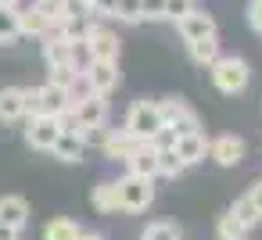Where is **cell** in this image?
I'll list each match as a JSON object with an SVG mask.
<instances>
[{
  "label": "cell",
  "instance_id": "1",
  "mask_svg": "<svg viewBox=\"0 0 262 240\" xmlns=\"http://www.w3.org/2000/svg\"><path fill=\"white\" fill-rule=\"evenodd\" d=\"M208 79L223 97H241L248 90V83H251V65L244 58H237V54H219L208 65Z\"/></svg>",
  "mask_w": 262,
  "mask_h": 240
},
{
  "label": "cell",
  "instance_id": "2",
  "mask_svg": "<svg viewBox=\"0 0 262 240\" xmlns=\"http://www.w3.org/2000/svg\"><path fill=\"white\" fill-rule=\"evenodd\" d=\"M122 129H126L129 136H137L140 143H151V136H155L158 129H165V126H162V111H158V101H151V97H137V101H133L129 108H126Z\"/></svg>",
  "mask_w": 262,
  "mask_h": 240
},
{
  "label": "cell",
  "instance_id": "3",
  "mask_svg": "<svg viewBox=\"0 0 262 240\" xmlns=\"http://www.w3.org/2000/svg\"><path fill=\"white\" fill-rule=\"evenodd\" d=\"M115 190H119V211L122 215H140L155 204V179H140V176H119L115 179Z\"/></svg>",
  "mask_w": 262,
  "mask_h": 240
},
{
  "label": "cell",
  "instance_id": "4",
  "mask_svg": "<svg viewBox=\"0 0 262 240\" xmlns=\"http://www.w3.org/2000/svg\"><path fill=\"white\" fill-rule=\"evenodd\" d=\"M69 111V97L61 86L43 83V86H26V118L33 115H47V118H61Z\"/></svg>",
  "mask_w": 262,
  "mask_h": 240
},
{
  "label": "cell",
  "instance_id": "5",
  "mask_svg": "<svg viewBox=\"0 0 262 240\" xmlns=\"http://www.w3.org/2000/svg\"><path fill=\"white\" fill-rule=\"evenodd\" d=\"M158 111H162V126L172 133V136H183V133H201V115L183 101V97H162L158 101Z\"/></svg>",
  "mask_w": 262,
  "mask_h": 240
},
{
  "label": "cell",
  "instance_id": "6",
  "mask_svg": "<svg viewBox=\"0 0 262 240\" xmlns=\"http://www.w3.org/2000/svg\"><path fill=\"white\" fill-rule=\"evenodd\" d=\"M69 111H72V118H76V126L83 129V136H86V140H94V133H101V129L108 126V97L90 93L86 101L72 104Z\"/></svg>",
  "mask_w": 262,
  "mask_h": 240
},
{
  "label": "cell",
  "instance_id": "7",
  "mask_svg": "<svg viewBox=\"0 0 262 240\" xmlns=\"http://www.w3.org/2000/svg\"><path fill=\"white\" fill-rule=\"evenodd\" d=\"M94 140H97V147H101L104 161H115V165H119V161H126L137 147H144V143H140L137 136H129L122 126H115V129H108V126H104L101 133H94ZM94 140H90V143H94Z\"/></svg>",
  "mask_w": 262,
  "mask_h": 240
},
{
  "label": "cell",
  "instance_id": "8",
  "mask_svg": "<svg viewBox=\"0 0 262 240\" xmlns=\"http://www.w3.org/2000/svg\"><path fill=\"white\" fill-rule=\"evenodd\" d=\"M244 154H248V143L237 133H223V136L208 140V161H215L219 169H237L244 161Z\"/></svg>",
  "mask_w": 262,
  "mask_h": 240
},
{
  "label": "cell",
  "instance_id": "9",
  "mask_svg": "<svg viewBox=\"0 0 262 240\" xmlns=\"http://www.w3.org/2000/svg\"><path fill=\"white\" fill-rule=\"evenodd\" d=\"M83 47H86L90 61H119V54H122L119 33H115V29H108V26H101V22H94L90 36L83 40Z\"/></svg>",
  "mask_w": 262,
  "mask_h": 240
},
{
  "label": "cell",
  "instance_id": "10",
  "mask_svg": "<svg viewBox=\"0 0 262 240\" xmlns=\"http://www.w3.org/2000/svg\"><path fill=\"white\" fill-rule=\"evenodd\" d=\"M83 76H86V83H90V93H97V97H112V93L122 86L119 61H90Z\"/></svg>",
  "mask_w": 262,
  "mask_h": 240
},
{
  "label": "cell",
  "instance_id": "11",
  "mask_svg": "<svg viewBox=\"0 0 262 240\" xmlns=\"http://www.w3.org/2000/svg\"><path fill=\"white\" fill-rule=\"evenodd\" d=\"M58 136H61V122H58V118H47V115L26 118V143H29L33 151L51 154V147H54Z\"/></svg>",
  "mask_w": 262,
  "mask_h": 240
},
{
  "label": "cell",
  "instance_id": "12",
  "mask_svg": "<svg viewBox=\"0 0 262 240\" xmlns=\"http://www.w3.org/2000/svg\"><path fill=\"white\" fill-rule=\"evenodd\" d=\"M176 33L183 36V43L208 40V36H215V18H212V11H205V8H194L190 15H183V18L176 22Z\"/></svg>",
  "mask_w": 262,
  "mask_h": 240
},
{
  "label": "cell",
  "instance_id": "13",
  "mask_svg": "<svg viewBox=\"0 0 262 240\" xmlns=\"http://www.w3.org/2000/svg\"><path fill=\"white\" fill-rule=\"evenodd\" d=\"M172 151H176V158H180L187 169H194V165L208 161V133H205V129H201V133H183V136H176Z\"/></svg>",
  "mask_w": 262,
  "mask_h": 240
},
{
  "label": "cell",
  "instance_id": "14",
  "mask_svg": "<svg viewBox=\"0 0 262 240\" xmlns=\"http://www.w3.org/2000/svg\"><path fill=\"white\" fill-rule=\"evenodd\" d=\"M0 226L22 233L29 226V201L18 197V194H4V197H0Z\"/></svg>",
  "mask_w": 262,
  "mask_h": 240
},
{
  "label": "cell",
  "instance_id": "15",
  "mask_svg": "<svg viewBox=\"0 0 262 240\" xmlns=\"http://www.w3.org/2000/svg\"><path fill=\"white\" fill-rule=\"evenodd\" d=\"M43 65H47V72H65V68L76 72V65H72V43L61 40L58 33L47 36L43 40Z\"/></svg>",
  "mask_w": 262,
  "mask_h": 240
},
{
  "label": "cell",
  "instance_id": "16",
  "mask_svg": "<svg viewBox=\"0 0 262 240\" xmlns=\"http://www.w3.org/2000/svg\"><path fill=\"white\" fill-rule=\"evenodd\" d=\"M122 165H126V176H140V179H155L158 183V151L151 143L137 147Z\"/></svg>",
  "mask_w": 262,
  "mask_h": 240
},
{
  "label": "cell",
  "instance_id": "17",
  "mask_svg": "<svg viewBox=\"0 0 262 240\" xmlns=\"http://www.w3.org/2000/svg\"><path fill=\"white\" fill-rule=\"evenodd\" d=\"M26 118V86H4L0 90V126H15Z\"/></svg>",
  "mask_w": 262,
  "mask_h": 240
},
{
  "label": "cell",
  "instance_id": "18",
  "mask_svg": "<svg viewBox=\"0 0 262 240\" xmlns=\"http://www.w3.org/2000/svg\"><path fill=\"white\" fill-rule=\"evenodd\" d=\"M86 151H90V143H86L83 136H76V133H61V136L54 140V147H51V154H54L58 161H65V165L86 161Z\"/></svg>",
  "mask_w": 262,
  "mask_h": 240
},
{
  "label": "cell",
  "instance_id": "19",
  "mask_svg": "<svg viewBox=\"0 0 262 240\" xmlns=\"http://www.w3.org/2000/svg\"><path fill=\"white\" fill-rule=\"evenodd\" d=\"M90 204L97 215H119V190H115V179H97L90 186Z\"/></svg>",
  "mask_w": 262,
  "mask_h": 240
},
{
  "label": "cell",
  "instance_id": "20",
  "mask_svg": "<svg viewBox=\"0 0 262 240\" xmlns=\"http://www.w3.org/2000/svg\"><path fill=\"white\" fill-rule=\"evenodd\" d=\"M90 29H94V15H86V11H72V15L58 26V36L69 40V43H83V40L90 36Z\"/></svg>",
  "mask_w": 262,
  "mask_h": 240
},
{
  "label": "cell",
  "instance_id": "21",
  "mask_svg": "<svg viewBox=\"0 0 262 240\" xmlns=\"http://www.w3.org/2000/svg\"><path fill=\"white\" fill-rule=\"evenodd\" d=\"M18 33H22V36H36V40H47V36H54L58 29H51V26H47V18H43V15H40L36 8H26V11L18 8Z\"/></svg>",
  "mask_w": 262,
  "mask_h": 240
},
{
  "label": "cell",
  "instance_id": "22",
  "mask_svg": "<svg viewBox=\"0 0 262 240\" xmlns=\"http://www.w3.org/2000/svg\"><path fill=\"white\" fill-rule=\"evenodd\" d=\"M33 8L47 18V26H51V29H58V26H61L72 11H79V8L72 4V0H33Z\"/></svg>",
  "mask_w": 262,
  "mask_h": 240
},
{
  "label": "cell",
  "instance_id": "23",
  "mask_svg": "<svg viewBox=\"0 0 262 240\" xmlns=\"http://www.w3.org/2000/svg\"><path fill=\"white\" fill-rule=\"evenodd\" d=\"M79 236H83V226L69 215H58L43 226V240H79Z\"/></svg>",
  "mask_w": 262,
  "mask_h": 240
},
{
  "label": "cell",
  "instance_id": "24",
  "mask_svg": "<svg viewBox=\"0 0 262 240\" xmlns=\"http://www.w3.org/2000/svg\"><path fill=\"white\" fill-rule=\"evenodd\" d=\"M140 240H183V229H180V222H172V219H155V222L144 226Z\"/></svg>",
  "mask_w": 262,
  "mask_h": 240
},
{
  "label": "cell",
  "instance_id": "25",
  "mask_svg": "<svg viewBox=\"0 0 262 240\" xmlns=\"http://www.w3.org/2000/svg\"><path fill=\"white\" fill-rule=\"evenodd\" d=\"M187 54H190L194 65L208 68V65L219 58V40H215V36H208V40H194V43H187Z\"/></svg>",
  "mask_w": 262,
  "mask_h": 240
},
{
  "label": "cell",
  "instance_id": "26",
  "mask_svg": "<svg viewBox=\"0 0 262 240\" xmlns=\"http://www.w3.org/2000/svg\"><path fill=\"white\" fill-rule=\"evenodd\" d=\"M226 211H230V215H233V219H237V222H241V226H244L248 233H251L255 226H262V219H258V211H255V208L248 204V197H244V194H241V197H237V201H233V204H230Z\"/></svg>",
  "mask_w": 262,
  "mask_h": 240
},
{
  "label": "cell",
  "instance_id": "27",
  "mask_svg": "<svg viewBox=\"0 0 262 240\" xmlns=\"http://www.w3.org/2000/svg\"><path fill=\"white\" fill-rule=\"evenodd\" d=\"M187 172V165L176 158V151H158V179H180Z\"/></svg>",
  "mask_w": 262,
  "mask_h": 240
},
{
  "label": "cell",
  "instance_id": "28",
  "mask_svg": "<svg viewBox=\"0 0 262 240\" xmlns=\"http://www.w3.org/2000/svg\"><path fill=\"white\" fill-rule=\"evenodd\" d=\"M215 240H248V229H244L230 211H223L219 222H215Z\"/></svg>",
  "mask_w": 262,
  "mask_h": 240
},
{
  "label": "cell",
  "instance_id": "29",
  "mask_svg": "<svg viewBox=\"0 0 262 240\" xmlns=\"http://www.w3.org/2000/svg\"><path fill=\"white\" fill-rule=\"evenodd\" d=\"M18 36V8H0V43H15Z\"/></svg>",
  "mask_w": 262,
  "mask_h": 240
},
{
  "label": "cell",
  "instance_id": "30",
  "mask_svg": "<svg viewBox=\"0 0 262 240\" xmlns=\"http://www.w3.org/2000/svg\"><path fill=\"white\" fill-rule=\"evenodd\" d=\"M112 18H119V22H126V26H140V22H144V18H140V0H119Z\"/></svg>",
  "mask_w": 262,
  "mask_h": 240
},
{
  "label": "cell",
  "instance_id": "31",
  "mask_svg": "<svg viewBox=\"0 0 262 240\" xmlns=\"http://www.w3.org/2000/svg\"><path fill=\"white\" fill-rule=\"evenodd\" d=\"M194 8H198V0H165V22L176 26V22H180L183 15H190Z\"/></svg>",
  "mask_w": 262,
  "mask_h": 240
},
{
  "label": "cell",
  "instance_id": "32",
  "mask_svg": "<svg viewBox=\"0 0 262 240\" xmlns=\"http://www.w3.org/2000/svg\"><path fill=\"white\" fill-rule=\"evenodd\" d=\"M140 18L144 22H165V0H140Z\"/></svg>",
  "mask_w": 262,
  "mask_h": 240
},
{
  "label": "cell",
  "instance_id": "33",
  "mask_svg": "<svg viewBox=\"0 0 262 240\" xmlns=\"http://www.w3.org/2000/svg\"><path fill=\"white\" fill-rule=\"evenodd\" d=\"M115 4H119V0H90L86 11H90L94 18H112V15H115Z\"/></svg>",
  "mask_w": 262,
  "mask_h": 240
},
{
  "label": "cell",
  "instance_id": "34",
  "mask_svg": "<svg viewBox=\"0 0 262 240\" xmlns=\"http://www.w3.org/2000/svg\"><path fill=\"white\" fill-rule=\"evenodd\" d=\"M248 26L262 36V0H248Z\"/></svg>",
  "mask_w": 262,
  "mask_h": 240
},
{
  "label": "cell",
  "instance_id": "35",
  "mask_svg": "<svg viewBox=\"0 0 262 240\" xmlns=\"http://www.w3.org/2000/svg\"><path fill=\"white\" fill-rule=\"evenodd\" d=\"M244 197H248V204L258 211V219H262V179H255L248 190H244Z\"/></svg>",
  "mask_w": 262,
  "mask_h": 240
},
{
  "label": "cell",
  "instance_id": "36",
  "mask_svg": "<svg viewBox=\"0 0 262 240\" xmlns=\"http://www.w3.org/2000/svg\"><path fill=\"white\" fill-rule=\"evenodd\" d=\"M79 240H108V236H104V233H97V229H83V236H79Z\"/></svg>",
  "mask_w": 262,
  "mask_h": 240
},
{
  "label": "cell",
  "instance_id": "37",
  "mask_svg": "<svg viewBox=\"0 0 262 240\" xmlns=\"http://www.w3.org/2000/svg\"><path fill=\"white\" fill-rule=\"evenodd\" d=\"M0 240H18V229H8V226H0Z\"/></svg>",
  "mask_w": 262,
  "mask_h": 240
},
{
  "label": "cell",
  "instance_id": "38",
  "mask_svg": "<svg viewBox=\"0 0 262 240\" xmlns=\"http://www.w3.org/2000/svg\"><path fill=\"white\" fill-rule=\"evenodd\" d=\"M22 0H0V8H18Z\"/></svg>",
  "mask_w": 262,
  "mask_h": 240
}]
</instances>
